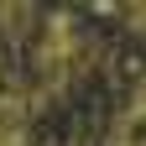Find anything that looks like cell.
Listing matches in <instances>:
<instances>
[{
  "mask_svg": "<svg viewBox=\"0 0 146 146\" xmlns=\"http://www.w3.org/2000/svg\"><path fill=\"white\" fill-rule=\"evenodd\" d=\"M89 58H94V36H89L73 16H47L42 31H36V47H31V68H36V84L42 94H63L84 78Z\"/></svg>",
  "mask_w": 146,
  "mask_h": 146,
  "instance_id": "6da1fadb",
  "label": "cell"
},
{
  "mask_svg": "<svg viewBox=\"0 0 146 146\" xmlns=\"http://www.w3.org/2000/svg\"><path fill=\"white\" fill-rule=\"evenodd\" d=\"M110 146H146V131L125 115V110H120V120L110 125Z\"/></svg>",
  "mask_w": 146,
  "mask_h": 146,
  "instance_id": "7a4b0ae2",
  "label": "cell"
},
{
  "mask_svg": "<svg viewBox=\"0 0 146 146\" xmlns=\"http://www.w3.org/2000/svg\"><path fill=\"white\" fill-rule=\"evenodd\" d=\"M125 115H131V120L141 125V131H146V78L131 89V104H125Z\"/></svg>",
  "mask_w": 146,
  "mask_h": 146,
  "instance_id": "3957f363",
  "label": "cell"
}]
</instances>
